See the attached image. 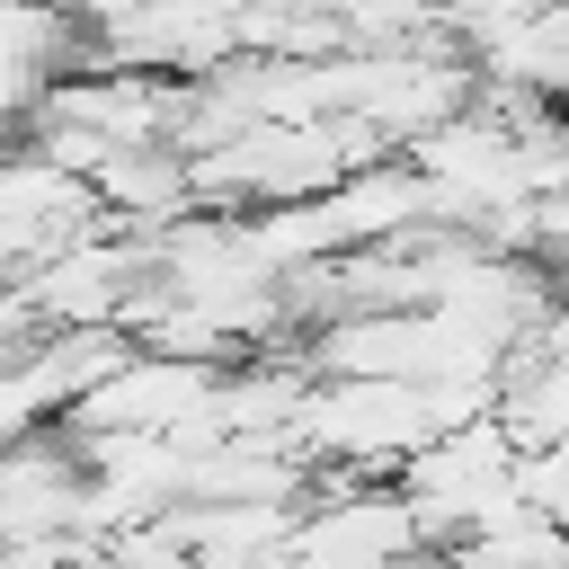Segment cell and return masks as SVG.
<instances>
[{
  "label": "cell",
  "instance_id": "cell-4",
  "mask_svg": "<svg viewBox=\"0 0 569 569\" xmlns=\"http://www.w3.org/2000/svg\"><path fill=\"white\" fill-rule=\"evenodd\" d=\"M80 498H89V471L62 427L0 445V551L44 542V533H80Z\"/></svg>",
  "mask_w": 569,
  "mask_h": 569
},
{
  "label": "cell",
  "instance_id": "cell-7",
  "mask_svg": "<svg viewBox=\"0 0 569 569\" xmlns=\"http://www.w3.org/2000/svg\"><path fill=\"white\" fill-rule=\"evenodd\" d=\"M391 569H445V551H409V560H391Z\"/></svg>",
  "mask_w": 569,
  "mask_h": 569
},
{
  "label": "cell",
  "instance_id": "cell-1",
  "mask_svg": "<svg viewBox=\"0 0 569 569\" xmlns=\"http://www.w3.org/2000/svg\"><path fill=\"white\" fill-rule=\"evenodd\" d=\"M391 489H400L418 542H427V551H453L462 533H480V525H498V516L516 507V445H507L498 418L445 427V436H427V445L400 462Z\"/></svg>",
  "mask_w": 569,
  "mask_h": 569
},
{
  "label": "cell",
  "instance_id": "cell-2",
  "mask_svg": "<svg viewBox=\"0 0 569 569\" xmlns=\"http://www.w3.org/2000/svg\"><path fill=\"white\" fill-rule=\"evenodd\" d=\"M142 276H151V249H142L133 231L89 222L71 249H53L44 267H27L18 293H27V311H36L44 338H53V329H116L124 302L142 293Z\"/></svg>",
  "mask_w": 569,
  "mask_h": 569
},
{
  "label": "cell",
  "instance_id": "cell-5",
  "mask_svg": "<svg viewBox=\"0 0 569 569\" xmlns=\"http://www.w3.org/2000/svg\"><path fill=\"white\" fill-rule=\"evenodd\" d=\"M498 427L516 453H569V356H551L542 338L525 356H507L498 373Z\"/></svg>",
  "mask_w": 569,
  "mask_h": 569
},
{
  "label": "cell",
  "instance_id": "cell-3",
  "mask_svg": "<svg viewBox=\"0 0 569 569\" xmlns=\"http://www.w3.org/2000/svg\"><path fill=\"white\" fill-rule=\"evenodd\" d=\"M409 551H427V542H418V525H409L391 480H329V471H311V507L293 516V551H284L293 569H391Z\"/></svg>",
  "mask_w": 569,
  "mask_h": 569
},
{
  "label": "cell",
  "instance_id": "cell-6",
  "mask_svg": "<svg viewBox=\"0 0 569 569\" xmlns=\"http://www.w3.org/2000/svg\"><path fill=\"white\" fill-rule=\"evenodd\" d=\"M445 569H569V533L542 525V516H525V507H507L498 525L462 533L445 551Z\"/></svg>",
  "mask_w": 569,
  "mask_h": 569
}]
</instances>
